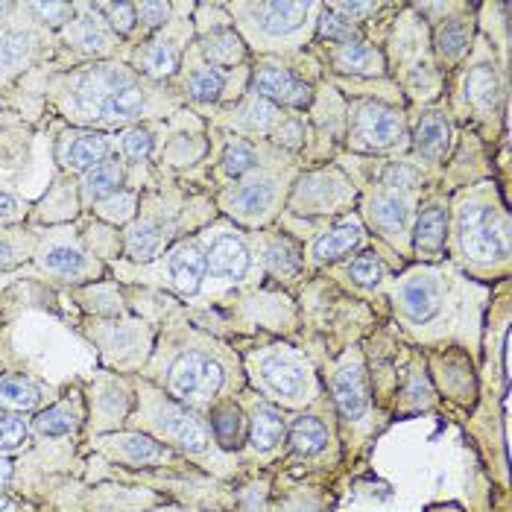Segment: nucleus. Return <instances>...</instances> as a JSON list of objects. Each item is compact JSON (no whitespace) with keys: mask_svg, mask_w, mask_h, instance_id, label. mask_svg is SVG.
I'll list each match as a JSON object with an SVG mask.
<instances>
[{"mask_svg":"<svg viewBox=\"0 0 512 512\" xmlns=\"http://www.w3.org/2000/svg\"><path fill=\"white\" fill-rule=\"evenodd\" d=\"M33 264L36 270L44 273L47 278H56V281H88V278H100L103 273V264L100 258H94L85 243L82 235L77 232V226H50V229H41L39 246H36V255H33Z\"/></svg>","mask_w":512,"mask_h":512,"instance_id":"7","label":"nucleus"},{"mask_svg":"<svg viewBox=\"0 0 512 512\" xmlns=\"http://www.w3.org/2000/svg\"><path fill=\"white\" fill-rule=\"evenodd\" d=\"M466 287L469 284H463L448 270H416V273H407L401 281H395L390 290H393L395 308L410 325L436 328L454 316L457 302H466L460 296V290Z\"/></svg>","mask_w":512,"mask_h":512,"instance_id":"3","label":"nucleus"},{"mask_svg":"<svg viewBox=\"0 0 512 512\" xmlns=\"http://www.w3.org/2000/svg\"><path fill=\"white\" fill-rule=\"evenodd\" d=\"M53 50H56V36L30 24L15 3L12 18L0 24V91L15 77L39 65L41 59H47Z\"/></svg>","mask_w":512,"mask_h":512,"instance_id":"10","label":"nucleus"},{"mask_svg":"<svg viewBox=\"0 0 512 512\" xmlns=\"http://www.w3.org/2000/svg\"><path fill=\"white\" fill-rule=\"evenodd\" d=\"M281 179L270 176V173H258V176H249L237 185L235 191L226 194V208L235 214L237 220L243 223H264L273 208L281 199Z\"/></svg>","mask_w":512,"mask_h":512,"instance_id":"16","label":"nucleus"},{"mask_svg":"<svg viewBox=\"0 0 512 512\" xmlns=\"http://www.w3.org/2000/svg\"><path fill=\"white\" fill-rule=\"evenodd\" d=\"M334 398L346 422L360 425L369 416V390H366V375L357 357H346L337 372H334Z\"/></svg>","mask_w":512,"mask_h":512,"instance_id":"18","label":"nucleus"},{"mask_svg":"<svg viewBox=\"0 0 512 512\" xmlns=\"http://www.w3.org/2000/svg\"><path fill=\"white\" fill-rule=\"evenodd\" d=\"M41 229L33 226H0V270H12L24 261H33Z\"/></svg>","mask_w":512,"mask_h":512,"instance_id":"25","label":"nucleus"},{"mask_svg":"<svg viewBox=\"0 0 512 512\" xmlns=\"http://www.w3.org/2000/svg\"><path fill=\"white\" fill-rule=\"evenodd\" d=\"M44 401V387L36 384L30 375H0V410L6 413H30L39 410Z\"/></svg>","mask_w":512,"mask_h":512,"instance_id":"24","label":"nucleus"},{"mask_svg":"<svg viewBox=\"0 0 512 512\" xmlns=\"http://www.w3.org/2000/svg\"><path fill=\"white\" fill-rule=\"evenodd\" d=\"M94 448L118 463L126 466H156L173 460V451L167 445H161L153 436L141 434V431H123V434H106L94 439Z\"/></svg>","mask_w":512,"mask_h":512,"instance_id":"17","label":"nucleus"},{"mask_svg":"<svg viewBox=\"0 0 512 512\" xmlns=\"http://www.w3.org/2000/svg\"><path fill=\"white\" fill-rule=\"evenodd\" d=\"M188 36H191L188 18H170L158 33H153L141 47L132 50L129 68L138 77L150 79V82H161V79L173 77L179 62H182Z\"/></svg>","mask_w":512,"mask_h":512,"instance_id":"12","label":"nucleus"},{"mask_svg":"<svg viewBox=\"0 0 512 512\" xmlns=\"http://www.w3.org/2000/svg\"><path fill=\"white\" fill-rule=\"evenodd\" d=\"M74 21L56 33V50H68L77 56V65L88 62H103V59H115V50L120 47V39L112 33V27L106 24L103 12L97 9V3H74Z\"/></svg>","mask_w":512,"mask_h":512,"instance_id":"11","label":"nucleus"},{"mask_svg":"<svg viewBox=\"0 0 512 512\" xmlns=\"http://www.w3.org/2000/svg\"><path fill=\"white\" fill-rule=\"evenodd\" d=\"M97 9L103 12L106 24L112 27V33L120 41L132 39L138 33V18H135V3H97Z\"/></svg>","mask_w":512,"mask_h":512,"instance_id":"41","label":"nucleus"},{"mask_svg":"<svg viewBox=\"0 0 512 512\" xmlns=\"http://www.w3.org/2000/svg\"><path fill=\"white\" fill-rule=\"evenodd\" d=\"M21 15L36 24L39 30H47V33H59L65 30L71 21H74V3H18Z\"/></svg>","mask_w":512,"mask_h":512,"instance_id":"33","label":"nucleus"},{"mask_svg":"<svg viewBox=\"0 0 512 512\" xmlns=\"http://www.w3.org/2000/svg\"><path fill=\"white\" fill-rule=\"evenodd\" d=\"M334 65L340 71H349V74H381L384 71V59L378 50H372L369 44H340L334 50Z\"/></svg>","mask_w":512,"mask_h":512,"instance_id":"32","label":"nucleus"},{"mask_svg":"<svg viewBox=\"0 0 512 512\" xmlns=\"http://www.w3.org/2000/svg\"><path fill=\"white\" fill-rule=\"evenodd\" d=\"M472 41V24L469 18H451L436 33V50L442 59H460L469 50Z\"/></svg>","mask_w":512,"mask_h":512,"instance_id":"37","label":"nucleus"},{"mask_svg":"<svg viewBox=\"0 0 512 512\" xmlns=\"http://www.w3.org/2000/svg\"><path fill=\"white\" fill-rule=\"evenodd\" d=\"M123 182H126V164L123 158L115 153L106 161H100L97 167L85 170L77 179V191H79V208L91 211V205H97L100 199L112 197L123 191Z\"/></svg>","mask_w":512,"mask_h":512,"instance_id":"20","label":"nucleus"},{"mask_svg":"<svg viewBox=\"0 0 512 512\" xmlns=\"http://www.w3.org/2000/svg\"><path fill=\"white\" fill-rule=\"evenodd\" d=\"M448 138H451V129H448V120L445 115H428L422 118V123L416 126V150L425 158H439L448 147Z\"/></svg>","mask_w":512,"mask_h":512,"instance_id":"35","label":"nucleus"},{"mask_svg":"<svg viewBox=\"0 0 512 512\" xmlns=\"http://www.w3.org/2000/svg\"><path fill=\"white\" fill-rule=\"evenodd\" d=\"M416 176H419V170L401 161V164H390V167H387L384 182H387L393 191H398V188H410V185L416 182Z\"/></svg>","mask_w":512,"mask_h":512,"instance_id":"51","label":"nucleus"},{"mask_svg":"<svg viewBox=\"0 0 512 512\" xmlns=\"http://www.w3.org/2000/svg\"><path fill=\"white\" fill-rule=\"evenodd\" d=\"M223 88H226V79L211 65H199L185 79V91L194 103H214L223 94Z\"/></svg>","mask_w":512,"mask_h":512,"instance_id":"38","label":"nucleus"},{"mask_svg":"<svg viewBox=\"0 0 512 512\" xmlns=\"http://www.w3.org/2000/svg\"><path fill=\"white\" fill-rule=\"evenodd\" d=\"M115 273L123 281L164 284L182 296H194L205 281L208 261L205 252L199 249V240H182L150 264H115Z\"/></svg>","mask_w":512,"mask_h":512,"instance_id":"6","label":"nucleus"},{"mask_svg":"<svg viewBox=\"0 0 512 512\" xmlns=\"http://www.w3.org/2000/svg\"><path fill=\"white\" fill-rule=\"evenodd\" d=\"M77 299L82 308H88L94 319H118L126 316V302L120 296L118 284L112 281H94L88 287L77 290Z\"/></svg>","mask_w":512,"mask_h":512,"instance_id":"27","label":"nucleus"},{"mask_svg":"<svg viewBox=\"0 0 512 512\" xmlns=\"http://www.w3.org/2000/svg\"><path fill=\"white\" fill-rule=\"evenodd\" d=\"M161 512H173V510H161Z\"/></svg>","mask_w":512,"mask_h":512,"instance_id":"54","label":"nucleus"},{"mask_svg":"<svg viewBox=\"0 0 512 512\" xmlns=\"http://www.w3.org/2000/svg\"><path fill=\"white\" fill-rule=\"evenodd\" d=\"M202 53L211 62H217V65H235V62H240V56H243V47H240V41L235 39L232 30H220V33L205 36Z\"/></svg>","mask_w":512,"mask_h":512,"instance_id":"40","label":"nucleus"},{"mask_svg":"<svg viewBox=\"0 0 512 512\" xmlns=\"http://www.w3.org/2000/svg\"><path fill=\"white\" fill-rule=\"evenodd\" d=\"M360 226L355 220H346L340 226H334L331 232L319 235L311 246V255L316 261H334V258H343L346 252H352L357 243H360Z\"/></svg>","mask_w":512,"mask_h":512,"instance_id":"30","label":"nucleus"},{"mask_svg":"<svg viewBox=\"0 0 512 512\" xmlns=\"http://www.w3.org/2000/svg\"><path fill=\"white\" fill-rule=\"evenodd\" d=\"M457 240L463 255L474 264L504 261L510 252L507 214L486 197L466 199L457 208Z\"/></svg>","mask_w":512,"mask_h":512,"instance_id":"5","label":"nucleus"},{"mask_svg":"<svg viewBox=\"0 0 512 512\" xmlns=\"http://www.w3.org/2000/svg\"><path fill=\"white\" fill-rule=\"evenodd\" d=\"M349 276L355 278L357 284H375L378 278L384 276V264L378 261V255H375V252H366V255H360V258L352 261Z\"/></svg>","mask_w":512,"mask_h":512,"instance_id":"50","label":"nucleus"},{"mask_svg":"<svg viewBox=\"0 0 512 512\" xmlns=\"http://www.w3.org/2000/svg\"><path fill=\"white\" fill-rule=\"evenodd\" d=\"M88 337L100 346L103 357L118 369L144 363V357L150 352V328H147V322L132 319V316L94 319L88 328Z\"/></svg>","mask_w":512,"mask_h":512,"instance_id":"13","label":"nucleus"},{"mask_svg":"<svg viewBox=\"0 0 512 512\" xmlns=\"http://www.w3.org/2000/svg\"><path fill=\"white\" fill-rule=\"evenodd\" d=\"M0 507H3V501H0Z\"/></svg>","mask_w":512,"mask_h":512,"instance_id":"55","label":"nucleus"},{"mask_svg":"<svg viewBox=\"0 0 512 512\" xmlns=\"http://www.w3.org/2000/svg\"><path fill=\"white\" fill-rule=\"evenodd\" d=\"M173 15V6L170 3H161V0H144V3H135V18H138V30L141 36H153L158 33Z\"/></svg>","mask_w":512,"mask_h":512,"instance_id":"43","label":"nucleus"},{"mask_svg":"<svg viewBox=\"0 0 512 512\" xmlns=\"http://www.w3.org/2000/svg\"><path fill=\"white\" fill-rule=\"evenodd\" d=\"M466 97L477 109H492L498 103L501 85H498V74L492 65H474L472 74L466 79Z\"/></svg>","mask_w":512,"mask_h":512,"instance_id":"36","label":"nucleus"},{"mask_svg":"<svg viewBox=\"0 0 512 512\" xmlns=\"http://www.w3.org/2000/svg\"><path fill=\"white\" fill-rule=\"evenodd\" d=\"M44 97L68 123L97 132L135 126L173 106L158 82L138 77L129 62L120 59L53 71L44 82Z\"/></svg>","mask_w":512,"mask_h":512,"instance_id":"1","label":"nucleus"},{"mask_svg":"<svg viewBox=\"0 0 512 512\" xmlns=\"http://www.w3.org/2000/svg\"><path fill=\"white\" fill-rule=\"evenodd\" d=\"M290 439H293V448H296L299 454L311 457V454L325 448V442H328V428H325V422H322L319 416H302V419H296V425H293V431H290Z\"/></svg>","mask_w":512,"mask_h":512,"instance_id":"39","label":"nucleus"},{"mask_svg":"<svg viewBox=\"0 0 512 512\" xmlns=\"http://www.w3.org/2000/svg\"><path fill=\"white\" fill-rule=\"evenodd\" d=\"M302 138H305V129H302V123H299V120H284V123L278 126V132H276L278 144L299 147V144H302Z\"/></svg>","mask_w":512,"mask_h":512,"instance_id":"52","label":"nucleus"},{"mask_svg":"<svg viewBox=\"0 0 512 512\" xmlns=\"http://www.w3.org/2000/svg\"><path fill=\"white\" fill-rule=\"evenodd\" d=\"M401 135H404V120L390 106L360 103L355 109L352 144H355L357 150H369V153L390 150V147H395L401 141Z\"/></svg>","mask_w":512,"mask_h":512,"instance_id":"15","label":"nucleus"},{"mask_svg":"<svg viewBox=\"0 0 512 512\" xmlns=\"http://www.w3.org/2000/svg\"><path fill=\"white\" fill-rule=\"evenodd\" d=\"M9 474H12V463L9 460H0V486L9 480Z\"/></svg>","mask_w":512,"mask_h":512,"instance_id":"53","label":"nucleus"},{"mask_svg":"<svg viewBox=\"0 0 512 512\" xmlns=\"http://www.w3.org/2000/svg\"><path fill=\"white\" fill-rule=\"evenodd\" d=\"M118 153V138L97 129H62L56 141V164L68 176H82L85 170L97 167L100 161Z\"/></svg>","mask_w":512,"mask_h":512,"instance_id":"14","label":"nucleus"},{"mask_svg":"<svg viewBox=\"0 0 512 512\" xmlns=\"http://www.w3.org/2000/svg\"><path fill=\"white\" fill-rule=\"evenodd\" d=\"M79 428V407L74 401H59L47 410H41L33 419V431L47 439L71 436Z\"/></svg>","mask_w":512,"mask_h":512,"instance_id":"29","label":"nucleus"},{"mask_svg":"<svg viewBox=\"0 0 512 512\" xmlns=\"http://www.w3.org/2000/svg\"><path fill=\"white\" fill-rule=\"evenodd\" d=\"M319 30L328 41H337V44H352L357 39V27L349 18H340L337 12H328L322 21H319Z\"/></svg>","mask_w":512,"mask_h":512,"instance_id":"49","label":"nucleus"},{"mask_svg":"<svg viewBox=\"0 0 512 512\" xmlns=\"http://www.w3.org/2000/svg\"><path fill=\"white\" fill-rule=\"evenodd\" d=\"M445 235H448V211L442 205H428L416 223V252L422 258H436L445 246Z\"/></svg>","mask_w":512,"mask_h":512,"instance_id":"26","label":"nucleus"},{"mask_svg":"<svg viewBox=\"0 0 512 512\" xmlns=\"http://www.w3.org/2000/svg\"><path fill=\"white\" fill-rule=\"evenodd\" d=\"M33 214V205L15 191L0 188V226H24Z\"/></svg>","mask_w":512,"mask_h":512,"instance_id":"45","label":"nucleus"},{"mask_svg":"<svg viewBox=\"0 0 512 512\" xmlns=\"http://www.w3.org/2000/svg\"><path fill=\"white\" fill-rule=\"evenodd\" d=\"M369 220L381 229V235L404 237L407 235V220H410V199L395 194V191H381L369 202Z\"/></svg>","mask_w":512,"mask_h":512,"instance_id":"23","label":"nucleus"},{"mask_svg":"<svg viewBox=\"0 0 512 512\" xmlns=\"http://www.w3.org/2000/svg\"><path fill=\"white\" fill-rule=\"evenodd\" d=\"M240 27L255 47H281V41H299L314 3H237Z\"/></svg>","mask_w":512,"mask_h":512,"instance_id":"9","label":"nucleus"},{"mask_svg":"<svg viewBox=\"0 0 512 512\" xmlns=\"http://www.w3.org/2000/svg\"><path fill=\"white\" fill-rule=\"evenodd\" d=\"M153 150H156L153 126H147V123H135V126L120 129L118 156L123 158L126 170H129V167H141V164H147L150 156H153Z\"/></svg>","mask_w":512,"mask_h":512,"instance_id":"28","label":"nucleus"},{"mask_svg":"<svg viewBox=\"0 0 512 512\" xmlns=\"http://www.w3.org/2000/svg\"><path fill=\"white\" fill-rule=\"evenodd\" d=\"M205 261H208V273L214 278H223V281H243L249 273V264H252L243 240L235 235L214 237L205 252Z\"/></svg>","mask_w":512,"mask_h":512,"instance_id":"21","label":"nucleus"},{"mask_svg":"<svg viewBox=\"0 0 512 512\" xmlns=\"http://www.w3.org/2000/svg\"><path fill=\"white\" fill-rule=\"evenodd\" d=\"M129 425L141 428V434H153L167 448H179L182 454H188L191 460L202 463L205 469H220L229 466L226 454L211 442V434L205 431V425L197 416L182 407L179 401L167 398V395L156 390L153 384L141 381L138 384V410L129 419Z\"/></svg>","mask_w":512,"mask_h":512,"instance_id":"2","label":"nucleus"},{"mask_svg":"<svg viewBox=\"0 0 512 512\" xmlns=\"http://www.w3.org/2000/svg\"><path fill=\"white\" fill-rule=\"evenodd\" d=\"M161 375L164 390L188 407H208L226 387V366L205 349H176L173 355L158 357L150 375Z\"/></svg>","mask_w":512,"mask_h":512,"instance_id":"4","label":"nucleus"},{"mask_svg":"<svg viewBox=\"0 0 512 512\" xmlns=\"http://www.w3.org/2000/svg\"><path fill=\"white\" fill-rule=\"evenodd\" d=\"M214 434H217V442L220 445H237V436H240V416H237V410L232 404H226V407H220L217 413H214Z\"/></svg>","mask_w":512,"mask_h":512,"instance_id":"48","label":"nucleus"},{"mask_svg":"<svg viewBox=\"0 0 512 512\" xmlns=\"http://www.w3.org/2000/svg\"><path fill=\"white\" fill-rule=\"evenodd\" d=\"M255 164H258V150H255L252 144H246V141L232 144V147L226 150V158H223V167H226L229 176H243V173H249Z\"/></svg>","mask_w":512,"mask_h":512,"instance_id":"47","label":"nucleus"},{"mask_svg":"<svg viewBox=\"0 0 512 512\" xmlns=\"http://www.w3.org/2000/svg\"><path fill=\"white\" fill-rule=\"evenodd\" d=\"M255 91L267 100H276V103H287V106H305L308 97H311V88L302 85L299 79H293L284 68L276 65H264L258 68L255 74Z\"/></svg>","mask_w":512,"mask_h":512,"instance_id":"22","label":"nucleus"},{"mask_svg":"<svg viewBox=\"0 0 512 512\" xmlns=\"http://www.w3.org/2000/svg\"><path fill=\"white\" fill-rule=\"evenodd\" d=\"M30 442V425L18 413H0V454L18 451Z\"/></svg>","mask_w":512,"mask_h":512,"instance_id":"44","label":"nucleus"},{"mask_svg":"<svg viewBox=\"0 0 512 512\" xmlns=\"http://www.w3.org/2000/svg\"><path fill=\"white\" fill-rule=\"evenodd\" d=\"M281 436H284L281 413H278L276 407H270V404H255L252 407V434H249L252 448L267 454V451H273L281 442Z\"/></svg>","mask_w":512,"mask_h":512,"instance_id":"31","label":"nucleus"},{"mask_svg":"<svg viewBox=\"0 0 512 512\" xmlns=\"http://www.w3.org/2000/svg\"><path fill=\"white\" fill-rule=\"evenodd\" d=\"M252 375L261 384V390L287 407H299L314 401L316 378L305 357L293 349H267L252 355Z\"/></svg>","mask_w":512,"mask_h":512,"instance_id":"8","label":"nucleus"},{"mask_svg":"<svg viewBox=\"0 0 512 512\" xmlns=\"http://www.w3.org/2000/svg\"><path fill=\"white\" fill-rule=\"evenodd\" d=\"M129 387L120 378H100L91 387V422L97 431H112L129 422Z\"/></svg>","mask_w":512,"mask_h":512,"instance_id":"19","label":"nucleus"},{"mask_svg":"<svg viewBox=\"0 0 512 512\" xmlns=\"http://www.w3.org/2000/svg\"><path fill=\"white\" fill-rule=\"evenodd\" d=\"M264 261L270 264V270L278 273V276H287V273L299 270V255H296V249L287 240H273L264 249Z\"/></svg>","mask_w":512,"mask_h":512,"instance_id":"46","label":"nucleus"},{"mask_svg":"<svg viewBox=\"0 0 512 512\" xmlns=\"http://www.w3.org/2000/svg\"><path fill=\"white\" fill-rule=\"evenodd\" d=\"M237 115H240V118H237L240 126H246V129H252V132H267V129L278 120V109L270 100H264V97H252Z\"/></svg>","mask_w":512,"mask_h":512,"instance_id":"42","label":"nucleus"},{"mask_svg":"<svg viewBox=\"0 0 512 512\" xmlns=\"http://www.w3.org/2000/svg\"><path fill=\"white\" fill-rule=\"evenodd\" d=\"M138 202H141L138 191H118L112 197L100 199L97 205H91V211H94V217L100 223H106L112 229H118V226L126 229L135 220V214H138Z\"/></svg>","mask_w":512,"mask_h":512,"instance_id":"34","label":"nucleus"}]
</instances>
